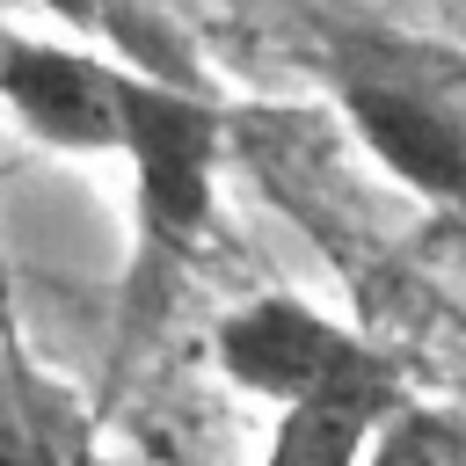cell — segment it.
<instances>
[{
  "instance_id": "1",
  "label": "cell",
  "mask_w": 466,
  "mask_h": 466,
  "mask_svg": "<svg viewBox=\"0 0 466 466\" xmlns=\"http://www.w3.org/2000/svg\"><path fill=\"white\" fill-rule=\"evenodd\" d=\"M226 153H233V109L197 73H160L131 58L116 109V160L131 167V277L116 328L124 350L153 335L167 291L211 248Z\"/></svg>"
},
{
  "instance_id": "2",
  "label": "cell",
  "mask_w": 466,
  "mask_h": 466,
  "mask_svg": "<svg viewBox=\"0 0 466 466\" xmlns=\"http://www.w3.org/2000/svg\"><path fill=\"white\" fill-rule=\"evenodd\" d=\"M313 73L393 189L430 211H466V51L400 29H328Z\"/></svg>"
},
{
  "instance_id": "3",
  "label": "cell",
  "mask_w": 466,
  "mask_h": 466,
  "mask_svg": "<svg viewBox=\"0 0 466 466\" xmlns=\"http://www.w3.org/2000/svg\"><path fill=\"white\" fill-rule=\"evenodd\" d=\"M211 364L233 393L262 408L320 400V393H408L393 350H379L357 320L313 306L306 291H255L211 320Z\"/></svg>"
},
{
  "instance_id": "4",
  "label": "cell",
  "mask_w": 466,
  "mask_h": 466,
  "mask_svg": "<svg viewBox=\"0 0 466 466\" xmlns=\"http://www.w3.org/2000/svg\"><path fill=\"white\" fill-rule=\"evenodd\" d=\"M124 73L131 58L109 44L51 36V29H0V109L44 153L116 160Z\"/></svg>"
},
{
  "instance_id": "5",
  "label": "cell",
  "mask_w": 466,
  "mask_h": 466,
  "mask_svg": "<svg viewBox=\"0 0 466 466\" xmlns=\"http://www.w3.org/2000/svg\"><path fill=\"white\" fill-rule=\"evenodd\" d=\"M400 400L408 393H320V400L269 408V437L255 466H364L379 422Z\"/></svg>"
},
{
  "instance_id": "6",
  "label": "cell",
  "mask_w": 466,
  "mask_h": 466,
  "mask_svg": "<svg viewBox=\"0 0 466 466\" xmlns=\"http://www.w3.org/2000/svg\"><path fill=\"white\" fill-rule=\"evenodd\" d=\"M0 466H80L73 400L0 335Z\"/></svg>"
},
{
  "instance_id": "7",
  "label": "cell",
  "mask_w": 466,
  "mask_h": 466,
  "mask_svg": "<svg viewBox=\"0 0 466 466\" xmlns=\"http://www.w3.org/2000/svg\"><path fill=\"white\" fill-rule=\"evenodd\" d=\"M36 15H51L66 36H87V44H109L138 66H160V73H197L182 36L146 7V0H29Z\"/></svg>"
},
{
  "instance_id": "8",
  "label": "cell",
  "mask_w": 466,
  "mask_h": 466,
  "mask_svg": "<svg viewBox=\"0 0 466 466\" xmlns=\"http://www.w3.org/2000/svg\"><path fill=\"white\" fill-rule=\"evenodd\" d=\"M364 466H466V415L400 400V408L379 422Z\"/></svg>"
}]
</instances>
